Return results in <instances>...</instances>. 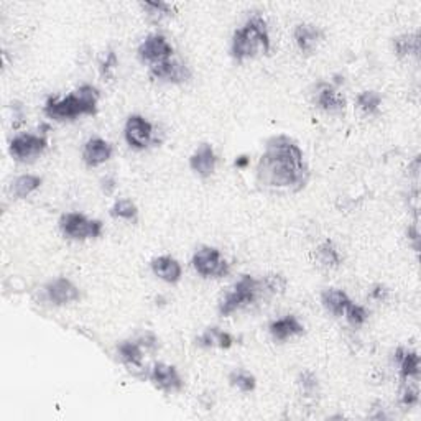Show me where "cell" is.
Returning a JSON list of instances; mask_svg holds the SVG:
<instances>
[{
	"label": "cell",
	"mask_w": 421,
	"mask_h": 421,
	"mask_svg": "<svg viewBox=\"0 0 421 421\" xmlns=\"http://www.w3.org/2000/svg\"><path fill=\"white\" fill-rule=\"evenodd\" d=\"M299 385H302L304 393H315L317 388V379L313 372L306 370L299 375Z\"/></svg>",
	"instance_id": "cell-32"
},
{
	"label": "cell",
	"mask_w": 421,
	"mask_h": 421,
	"mask_svg": "<svg viewBox=\"0 0 421 421\" xmlns=\"http://www.w3.org/2000/svg\"><path fill=\"white\" fill-rule=\"evenodd\" d=\"M110 216L125 219V221H135L138 216V209L132 199H119L112 206Z\"/></svg>",
	"instance_id": "cell-27"
},
{
	"label": "cell",
	"mask_w": 421,
	"mask_h": 421,
	"mask_svg": "<svg viewBox=\"0 0 421 421\" xmlns=\"http://www.w3.org/2000/svg\"><path fill=\"white\" fill-rule=\"evenodd\" d=\"M262 290V281L255 280L250 275H242V279L237 281L234 288L226 295L219 303V313L222 316H231L240 308L249 306L257 299L258 293Z\"/></svg>",
	"instance_id": "cell-4"
},
{
	"label": "cell",
	"mask_w": 421,
	"mask_h": 421,
	"mask_svg": "<svg viewBox=\"0 0 421 421\" xmlns=\"http://www.w3.org/2000/svg\"><path fill=\"white\" fill-rule=\"evenodd\" d=\"M316 258L320 261L321 265L328 268H338L341 265V255L336 245L331 240H324L320 247L316 249Z\"/></svg>",
	"instance_id": "cell-23"
},
{
	"label": "cell",
	"mask_w": 421,
	"mask_h": 421,
	"mask_svg": "<svg viewBox=\"0 0 421 421\" xmlns=\"http://www.w3.org/2000/svg\"><path fill=\"white\" fill-rule=\"evenodd\" d=\"M229 382L232 387L239 388L240 392L244 393H249V392H254L255 387H257V380H255V377L250 372L247 370H234L232 374L229 375Z\"/></svg>",
	"instance_id": "cell-26"
},
{
	"label": "cell",
	"mask_w": 421,
	"mask_h": 421,
	"mask_svg": "<svg viewBox=\"0 0 421 421\" xmlns=\"http://www.w3.org/2000/svg\"><path fill=\"white\" fill-rule=\"evenodd\" d=\"M236 168H245L249 165V158L245 155H242V156H239V158L236 160Z\"/></svg>",
	"instance_id": "cell-37"
},
{
	"label": "cell",
	"mask_w": 421,
	"mask_h": 421,
	"mask_svg": "<svg viewBox=\"0 0 421 421\" xmlns=\"http://www.w3.org/2000/svg\"><path fill=\"white\" fill-rule=\"evenodd\" d=\"M97 102H99V91L91 84H84L63 99L50 97L44 104V114L58 122L74 120L81 115L96 114Z\"/></svg>",
	"instance_id": "cell-2"
},
{
	"label": "cell",
	"mask_w": 421,
	"mask_h": 421,
	"mask_svg": "<svg viewBox=\"0 0 421 421\" xmlns=\"http://www.w3.org/2000/svg\"><path fill=\"white\" fill-rule=\"evenodd\" d=\"M125 140L135 150H143L151 143L154 138V127L142 115H131L125 122Z\"/></svg>",
	"instance_id": "cell-9"
},
{
	"label": "cell",
	"mask_w": 421,
	"mask_h": 421,
	"mask_svg": "<svg viewBox=\"0 0 421 421\" xmlns=\"http://www.w3.org/2000/svg\"><path fill=\"white\" fill-rule=\"evenodd\" d=\"M316 102L322 110L329 112V114H339V112H342L344 107H346L344 97L339 96V94L336 92V89L331 86V84L326 83H321L320 86H317Z\"/></svg>",
	"instance_id": "cell-18"
},
{
	"label": "cell",
	"mask_w": 421,
	"mask_h": 421,
	"mask_svg": "<svg viewBox=\"0 0 421 421\" xmlns=\"http://www.w3.org/2000/svg\"><path fill=\"white\" fill-rule=\"evenodd\" d=\"M150 265L151 272L167 283H176L181 279V265L176 258L170 257V255H161V257L154 258Z\"/></svg>",
	"instance_id": "cell-16"
},
{
	"label": "cell",
	"mask_w": 421,
	"mask_h": 421,
	"mask_svg": "<svg viewBox=\"0 0 421 421\" xmlns=\"http://www.w3.org/2000/svg\"><path fill=\"white\" fill-rule=\"evenodd\" d=\"M216 163H217L216 151H214L213 145H209V143H203V145H199L190 158V167L192 172L203 178H208L214 173V170H216Z\"/></svg>",
	"instance_id": "cell-13"
},
{
	"label": "cell",
	"mask_w": 421,
	"mask_h": 421,
	"mask_svg": "<svg viewBox=\"0 0 421 421\" xmlns=\"http://www.w3.org/2000/svg\"><path fill=\"white\" fill-rule=\"evenodd\" d=\"M143 8L150 10L151 17H156V19H161V17L172 15V7L165 2H145L142 3Z\"/></svg>",
	"instance_id": "cell-31"
},
{
	"label": "cell",
	"mask_w": 421,
	"mask_h": 421,
	"mask_svg": "<svg viewBox=\"0 0 421 421\" xmlns=\"http://www.w3.org/2000/svg\"><path fill=\"white\" fill-rule=\"evenodd\" d=\"M257 178L262 185L270 188H288L293 191L304 188L310 172L298 143L286 135L272 137L258 161Z\"/></svg>",
	"instance_id": "cell-1"
},
{
	"label": "cell",
	"mask_w": 421,
	"mask_h": 421,
	"mask_svg": "<svg viewBox=\"0 0 421 421\" xmlns=\"http://www.w3.org/2000/svg\"><path fill=\"white\" fill-rule=\"evenodd\" d=\"M402 403L405 406H413L418 403V390L416 388H411L410 385L405 388V392H403L402 395Z\"/></svg>",
	"instance_id": "cell-34"
},
{
	"label": "cell",
	"mask_w": 421,
	"mask_h": 421,
	"mask_svg": "<svg viewBox=\"0 0 421 421\" xmlns=\"http://www.w3.org/2000/svg\"><path fill=\"white\" fill-rule=\"evenodd\" d=\"M42 186V178L35 174H22L12 183V192L15 198H26L33 191H37Z\"/></svg>",
	"instance_id": "cell-22"
},
{
	"label": "cell",
	"mask_w": 421,
	"mask_h": 421,
	"mask_svg": "<svg viewBox=\"0 0 421 421\" xmlns=\"http://www.w3.org/2000/svg\"><path fill=\"white\" fill-rule=\"evenodd\" d=\"M395 359L398 361V364H400V375H402L403 382L418 377V374H420L418 354L413 351H405V349L400 347V349H397Z\"/></svg>",
	"instance_id": "cell-20"
},
{
	"label": "cell",
	"mask_w": 421,
	"mask_h": 421,
	"mask_svg": "<svg viewBox=\"0 0 421 421\" xmlns=\"http://www.w3.org/2000/svg\"><path fill=\"white\" fill-rule=\"evenodd\" d=\"M270 334L275 341H286V339L304 333V326L298 321L297 316H285L281 320L273 321L270 324Z\"/></svg>",
	"instance_id": "cell-17"
},
{
	"label": "cell",
	"mask_w": 421,
	"mask_h": 421,
	"mask_svg": "<svg viewBox=\"0 0 421 421\" xmlns=\"http://www.w3.org/2000/svg\"><path fill=\"white\" fill-rule=\"evenodd\" d=\"M382 106V96L377 91H362L357 96V107L367 115L375 114Z\"/></svg>",
	"instance_id": "cell-25"
},
{
	"label": "cell",
	"mask_w": 421,
	"mask_h": 421,
	"mask_svg": "<svg viewBox=\"0 0 421 421\" xmlns=\"http://www.w3.org/2000/svg\"><path fill=\"white\" fill-rule=\"evenodd\" d=\"M321 303L331 315L342 316L344 311H346L347 304L351 303V298L347 297L346 291L338 288H328L321 293Z\"/></svg>",
	"instance_id": "cell-19"
},
{
	"label": "cell",
	"mask_w": 421,
	"mask_h": 421,
	"mask_svg": "<svg viewBox=\"0 0 421 421\" xmlns=\"http://www.w3.org/2000/svg\"><path fill=\"white\" fill-rule=\"evenodd\" d=\"M138 344H140V346H145V347H155L156 339H155L154 334L149 333V334L143 336V338H140V341H138Z\"/></svg>",
	"instance_id": "cell-36"
},
{
	"label": "cell",
	"mask_w": 421,
	"mask_h": 421,
	"mask_svg": "<svg viewBox=\"0 0 421 421\" xmlns=\"http://www.w3.org/2000/svg\"><path fill=\"white\" fill-rule=\"evenodd\" d=\"M150 74L154 76L155 79L167 81V83L173 84L186 83V81L191 78L190 68H188L185 63L176 60H168L150 66Z\"/></svg>",
	"instance_id": "cell-11"
},
{
	"label": "cell",
	"mask_w": 421,
	"mask_h": 421,
	"mask_svg": "<svg viewBox=\"0 0 421 421\" xmlns=\"http://www.w3.org/2000/svg\"><path fill=\"white\" fill-rule=\"evenodd\" d=\"M102 222L97 219H89L79 213H66L60 219V229L69 239L84 240L97 239L102 234Z\"/></svg>",
	"instance_id": "cell-5"
},
{
	"label": "cell",
	"mask_w": 421,
	"mask_h": 421,
	"mask_svg": "<svg viewBox=\"0 0 421 421\" xmlns=\"http://www.w3.org/2000/svg\"><path fill=\"white\" fill-rule=\"evenodd\" d=\"M387 295H388V290L385 288V286H382V285L375 286V288L370 291V297L374 298V299H379V302H382V299L387 298Z\"/></svg>",
	"instance_id": "cell-35"
},
{
	"label": "cell",
	"mask_w": 421,
	"mask_h": 421,
	"mask_svg": "<svg viewBox=\"0 0 421 421\" xmlns=\"http://www.w3.org/2000/svg\"><path fill=\"white\" fill-rule=\"evenodd\" d=\"M48 142L44 137L33 135V133H22L10 142V155L19 161H30L37 158L47 150Z\"/></svg>",
	"instance_id": "cell-7"
},
{
	"label": "cell",
	"mask_w": 421,
	"mask_h": 421,
	"mask_svg": "<svg viewBox=\"0 0 421 421\" xmlns=\"http://www.w3.org/2000/svg\"><path fill=\"white\" fill-rule=\"evenodd\" d=\"M117 66V56H115L114 51H109V55H107L106 61L102 63L101 66V73L102 76H106V78H109L110 76V71Z\"/></svg>",
	"instance_id": "cell-33"
},
{
	"label": "cell",
	"mask_w": 421,
	"mask_h": 421,
	"mask_svg": "<svg viewBox=\"0 0 421 421\" xmlns=\"http://www.w3.org/2000/svg\"><path fill=\"white\" fill-rule=\"evenodd\" d=\"M120 359L125 364L131 367H140L142 365V346L138 341H124L119 344L117 347Z\"/></svg>",
	"instance_id": "cell-24"
},
{
	"label": "cell",
	"mask_w": 421,
	"mask_h": 421,
	"mask_svg": "<svg viewBox=\"0 0 421 421\" xmlns=\"http://www.w3.org/2000/svg\"><path fill=\"white\" fill-rule=\"evenodd\" d=\"M112 156V145L109 142H106L104 138L94 137L89 138L84 145L83 150V160L88 167H99V165L109 161Z\"/></svg>",
	"instance_id": "cell-14"
},
{
	"label": "cell",
	"mask_w": 421,
	"mask_h": 421,
	"mask_svg": "<svg viewBox=\"0 0 421 421\" xmlns=\"http://www.w3.org/2000/svg\"><path fill=\"white\" fill-rule=\"evenodd\" d=\"M47 295L48 298H50V302L58 304V306L78 302L81 298L78 286H76L71 280L63 279V276L61 279L50 281V283L47 285Z\"/></svg>",
	"instance_id": "cell-12"
},
{
	"label": "cell",
	"mask_w": 421,
	"mask_h": 421,
	"mask_svg": "<svg viewBox=\"0 0 421 421\" xmlns=\"http://www.w3.org/2000/svg\"><path fill=\"white\" fill-rule=\"evenodd\" d=\"M395 51L398 56L418 55L420 51V40L418 35H405L395 40Z\"/></svg>",
	"instance_id": "cell-28"
},
{
	"label": "cell",
	"mask_w": 421,
	"mask_h": 421,
	"mask_svg": "<svg viewBox=\"0 0 421 421\" xmlns=\"http://www.w3.org/2000/svg\"><path fill=\"white\" fill-rule=\"evenodd\" d=\"M293 37L299 51L304 53V55H310V53L315 51L317 43L322 40V31L320 26L313 24H299L295 26Z\"/></svg>",
	"instance_id": "cell-15"
},
{
	"label": "cell",
	"mask_w": 421,
	"mask_h": 421,
	"mask_svg": "<svg viewBox=\"0 0 421 421\" xmlns=\"http://www.w3.org/2000/svg\"><path fill=\"white\" fill-rule=\"evenodd\" d=\"M192 267L204 279H222L229 275V263L216 247H203L192 257Z\"/></svg>",
	"instance_id": "cell-6"
},
{
	"label": "cell",
	"mask_w": 421,
	"mask_h": 421,
	"mask_svg": "<svg viewBox=\"0 0 421 421\" xmlns=\"http://www.w3.org/2000/svg\"><path fill=\"white\" fill-rule=\"evenodd\" d=\"M344 315H346V320L349 324L352 326V328H361V326H364L367 317H369V313H367L364 306H361V304H356L352 302L347 304Z\"/></svg>",
	"instance_id": "cell-29"
},
{
	"label": "cell",
	"mask_w": 421,
	"mask_h": 421,
	"mask_svg": "<svg viewBox=\"0 0 421 421\" xmlns=\"http://www.w3.org/2000/svg\"><path fill=\"white\" fill-rule=\"evenodd\" d=\"M150 380L154 382L156 388H160L161 392L167 393L181 392L183 387H185V382H183L178 370L174 369L173 365L163 364V362H158V364L154 365L150 374Z\"/></svg>",
	"instance_id": "cell-10"
},
{
	"label": "cell",
	"mask_w": 421,
	"mask_h": 421,
	"mask_svg": "<svg viewBox=\"0 0 421 421\" xmlns=\"http://www.w3.org/2000/svg\"><path fill=\"white\" fill-rule=\"evenodd\" d=\"M173 51V47L168 43V40L163 35H150L138 47L140 60L150 63L151 66L172 60Z\"/></svg>",
	"instance_id": "cell-8"
},
{
	"label": "cell",
	"mask_w": 421,
	"mask_h": 421,
	"mask_svg": "<svg viewBox=\"0 0 421 421\" xmlns=\"http://www.w3.org/2000/svg\"><path fill=\"white\" fill-rule=\"evenodd\" d=\"M258 50L270 51V35L265 19L261 13H255L245 22L244 26L234 31L231 53L236 61H244L257 55Z\"/></svg>",
	"instance_id": "cell-3"
},
{
	"label": "cell",
	"mask_w": 421,
	"mask_h": 421,
	"mask_svg": "<svg viewBox=\"0 0 421 421\" xmlns=\"http://www.w3.org/2000/svg\"><path fill=\"white\" fill-rule=\"evenodd\" d=\"M262 281V288H265L267 291H270V293H279L281 295L286 288V280L283 275H280V273H270V275L263 276L261 280Z\"/></svg>",
	"instance_id": "cell-30"
},
{
	"label": "cell",
	"mask_w": 421,
	"mask_h": 421,
	"mask_svg": "<svg viewBox=\"0 0 421 421\" xmlns=\"http://www.w3.org/2000/svg\"><path fill=\"white\" fill-rule=\"evenodd\" d=\"M234 344V338L221 328H208L198 338V346L201 347H219V349H229Z\"/></svg>",
	"instance_id": "cell-21"
}]
</instances>
